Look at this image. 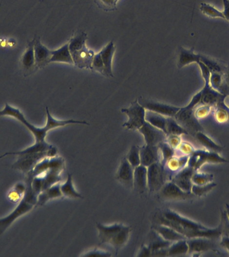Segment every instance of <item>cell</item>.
<instances>
[{
  "instance_id": "1",
  "label": "cell",
  "mask_w": 229,
  "mask_h": 257,
  "mask_svg": "<svg viewBox=\"0 0 229 257\" xmlns=\"http://www.w3.org/2000/svg\"><path fill=\"white\" fill-rule=\"evenodd\" d=\"M159 224L166 225L173 228L178 233L185 236L187 239L205 237L217 239L221 237L223 234L221 224L219 227L209 228L168 209L164 212L162 217L159 218Z\"/></svg>"
},
{
  "instance_id": "2",
  "label": "cell",
  "mask_w": 229,
  "mask_h": 257,
  "mask_svg": "<svg viewBox=\"0 0 229 257\" xmlns=\"http://www.w3.org/2000/svg\"><path fill=\"white\" fill-rule=\"evenodd\" d=\"M46 112L47 119H46L45 126L43 127V128H38V127L32 125L31 123L27 120L24 114L19 109L11 106L8 103H5L3 110H0V116H9V117H14V119H17L31 132L32 135L35 137V143H37V144H42V143L46 142V137L48 132L53 129V128H60V127L71 124H83L87 125V126L89 125V123L86 122L85 121H76L74 120V119L64 121L57 120L51 115L48 107L46 108Z\"/></svg>"
},
{
  "instance_id": "3",
  "label": "cell",
  "mask_w": 229,
  "mask_h": 257,
  "mask_svg": "<svg viewBox=\"0 0 229 257\" xmlns=\"http://www.w3.org/2000/svg\"><path fill=\"white\" fill-rule=\"evenodd\" d=\"M32 180L31 177L27 176L26 190L24 196L13 211L6 217L0 219V235H2L16 219L31 211L37 206L38 196L32 189Z\"/></svg>"
},
{
  "instance_id": "4",
  "label": "cell",
  "mask_w": 229,
  "mask_h": 257,
  "mask_svg": "<svg viewBox=\"0 0 229 257\" xmlns=\"http://www.w3.org/2000/svg\"><path fill=\"white\" fill-rule=\"evenodd\" d=\"M96 228L99 231V237L101 244H109L118 253L127 243L130 238L131 226L122 224H114L106 226L97 223Z\"/></svg>"
},
{
  "instance_id": "5",
  "label": "cell",
  "mask_w": 229,
  "mask_h": 257,
  "mask_svg": "<svg viewBox=\"0 0 229 257\" xmlns=\"http://www.w3.org/2000/svg\"><path fill=\"white\" fill-rule=\"evenodd\" d=\"M201 96L202 91H200L193 96L192 100L187 106L181 107L174 117L177 122L182 128H185L189 133H192L194 135L198 131H204L203 127L195 116V110L196 107L200 104Z\"/></svg>"
},
{
  "instance_id": "6",
  "label": "cell",
  "mask_w": 229,
  "mask_h": 257,
  "mask_svg": "<svg viewBox=\"0 0 229 257\" xmlns=\"http://www.w3.org/2000/svg\"><path fill=\"white\" fill-rule=\"evenodd\" d=\"M169 176L166 170L165 165L162 162H155L148 167V188L150 192H157L166 182Z\"/></svg>"
},
{
  "instance_id": "7",
  "label": "cell",
  "mask_w": 229,
  "mask_h": 257,
  "mask_svg": "<svg viewBox=\"0 0 229 257\" xmlns=\"http://www.w3.org/2000/svg\"><path fill=\"white\" fill-rule=\"evenodd\" d=\"M56 155V151L54 149L53 146L46 152H40L37 153H30V154H24L18 155L19 158L16 161L12 167L19 171H22L27 174L35 167L39 162L43 159L49 157L53 158Z\"/></svg>"
},
{
  "instance_id": "8",
  "label": "cell",
  "mask_w": 229,
  "mask_h": 257,
  "mask_svg": "<svg viewBox=\"0 0 229 257\" xmlns=\"http://www.w3.org/2000/svg\"><path fill=\"white\" fill-rule=\"evenodd\" d=\"M121 112L126 114L128 117V121L123 125V128L127 129L138 130L146 122V110L139 104L137 99L133 102L128 108L122 109Z\"/></svg>"
},
{
  "instance_id": "9",
  "label": "cell",
  "mask_w": 229,
  "mask_h": 257,
  "mask_svg": "<svg viewBox=\"0 0 229 257\" xmlns=\"http://www.w3.org/2000/svg\"><path fill=\"white\" fill-rule=\"evenodd\" d=\"M229 162V161L222 158L217 152L199 149L194 150L190 155L188 165L194 168L195 171H197L206 163L221 164Z\"/></svg>"
},
{
  "instance_id": "10",
  "label": "cell",
  "mask_w": 229,
  "mask_h": 257,
  "mask_svg": "<svg viewBox=\"0 0 229 257\" xmlns=\"http://www.w3.org/2000/svg\"><path fill=\"white\" fill-rule=\"evenodd\" d=\"M137 101L141 106L144 107L145 110L157 112V113L161 114L167 117H174L177 112L181 109V107L172 106V105L144 99L141 96L139 97Z\"/></svg>"
},
{
  "instance_id": "11",
  "label": "cell",
  "mask_w": 229,
  "mask_h": 257,
  "mask_svg": "<svg viewBox=\"0 0 229 257\" xmlns=\"http://www.w3.org/2000/svg\"><path fill=\"white\" fill-rule=\"evenodd\" d=\"M160 192L161 198L166 201H184L196 197L192 193L184 192L172 181L166 182Z\"/></svg>"
},
{
  "instance_id": "12",
  "label": "cell",
  "mask_w": 229,
  "mask_h": 257,
  "mask_svg": "<svg viewBox=\"0 0 229 257\" xmlns=\"http://www.w3.org/2000/svg\"><path fill=\"white\" fill-rule=\"evenodd\" d=\"M138 131L144 136L146 144L150 146H158L167 138V135L162 130L152 126L148 121L139 128Z\"/></svg>"
},
{
  "instance_id": "13",
  "label": "cell",
  "mask_w": 229,
  "mask_h": 257,
  "mask_svg": "<svg viewBox=\"0 0 229 257\" xmlns=\"http://www.w3.org/2000/svg\"><path fill=\"white\" fill-rule=\"evenodd\" d=\"M216 239L205 238V237H196V238L187 239L189 245V253L198 255L204 252L213 250L216 246Z\"/></svg>"
},
{
  "instance_id": "14",
  "label": "cell",
  "mask_w": 229,
  "mask_h": 257,
  "mask_svg": "<svg viewBox=\"0 0 229 257\" xmlns=\"http://www.w3.org/2000/svg\"><path fill=\"white\" fill-rule=\"evenodd\" d=\"M95 54L92 50L85 46L77 51L71 53L74 65L80 69H87L91 71L93 60Z\"/></svg>"
},
{
  "instance_id": "15",
  "label": "cell",
  "mask_w": 229,
  "mask_h": 257,
  "mask_svg": "<svg viewBox=\"0 0 229 257\" xmlns=\"http://www.w3.org/2000/svg\"><path fill=\"white\" fill-rule=\"evenodd\" d=\"M34 51H35L37 69H43L50 64V60H51L53 53H52L51 50L48 49L44 44H42L40 37L35 39Z\"/></svg>"
},
{
  "instance_id": "16",
  "label": "cell",
  "mask_w": 229,
  "mask_h": 257,
  "mask_svg": "<svg viewBox=\"0 0 229 257\" xmlns=\"http://www.w3.org/2000/svg\"><path fill=\"white\" fill-rule=\"evenodd\" d=\"M194 171V168L188 165L176 173L172 178L171 181L176 184L184 192L192 193V177Z\"/></svg>"
},
{
  "instance_id": "17",
  "label": "cell",
  "mask_w": 229,
  "mask_h": 257,
  "mask_svg": "<svg viewBox=\"0 0 229 257\" xmlns=\"http://www.w3.org/2000/svg\"><path fill=\"white\" fill-rule=\"evenodd\" d=\"M34 44H35V39L28 43L26 50L21 56V67L24 71L25 76L31 74L37 70L36 67Z\"/></svg>"
},
{
  "instance_id": "18",
  "label": "cell",
  "mask_w": 229,
  "mask_h": 257,
  "mask_svg": "<svg viewBox=\"0 0 229 257\" xmlns=\"http://www.w3.org/2000/svg\"><path fill=\"white\" fill-rule=\"evenodd\" d=\"M134 167L126 158H123L118 169L117 179L129 188H134Z\"/></svg>"
},
{
  "instance_id": "19",
  "label": "cell",
  "mask_w": 229,
  "mask_h": 257,
  "mask_svg": "<svg viewBox=\"0 0 229 257\" xmlns=\"http://www.w3.org/2000/svg\"><path fill=\"white\" fill-rule=\"evenodd\" d=\"M202 96L200 104L208 105L211 107H215L220 101L226 99L227 96L223 95L210 87V83H205V87L202 89Z\"/></svg>"
},
{
  "instance_id": "20",
  "label": "cell",
  "mask_w": 229,
  "mask_h": 257,
  "mask_svg": "<svg viewBox=\"0 0 229 257\" xmlns=\"http://www.w3.org/2000/svg\"><path fill=\"white\" fill-rule=\"evenodd\" d=\"M139 148L141 165L148 167L155 162H161L160 151L158 146L146 144Z\"/></svg>"
},
{
  "instance_id": "21",
  "label": "cell",
  "mask_w": 229,
  "mask_h": 257,
  "mask_svg": "<svg viewBox=\"0 0 229 257\" xmlns=\"http://www.w3.org/2000/svg\"><path fill=\"white\" fill-rule=\"evenodd\" d=\"M134 188L139 194L148 188V167L141 164L134 168Z\"/></svg>"
},
{
  "instance_id": "22",
  "label": "cell",
  "mask_w": 229,
  "mask_h": 257,
  "mask_svg": "<svg viewBox=\"0 0 229 257\" xmlns=\"http://www.w3.org/2000/svg\"><path fill=\"white\" fill-rule=\"evenodd\" d=\"M114 52H115V46L114 42H110L105 46L100 52V55L104 64L105 69V76L106 77H114L113 73L112 62L114 58Z\"/></svg>"
},
{
  "instance_id": "23",
  "label": "cell",
  "mask_w": 229,
  "mask_h": 257,
  "mask_svg": "<svg viewBox=\"0 0 229 257\" xmlns=\"http://www.w3.org/2000/svg\"><path fill=\"white\" fill-rule=\"evenodd\" d=\"M152 229L155 230L162 237L163 239L166 240L171 241V242H176V241L184 240L187 239V237L181 233H178L176 230L166 226V225L162 224H155L152 226Z\"/></svg>"
},
{
  "instance_id": "24",
  "label": "cell",
  "mask_w": 229,
  "mask_h": 257,
  "mask_svg": "<svg viewBox=\"0 0 229 257\" xmlns=\"http://www.w3.org/2000/svg\"><path fill=\"white\" fill-rule=\"evenodd\" d=\"M210 85L212 89L223 95H229V87L225 78V73L211 72Z\"/></svg>"
},
{
  "instance_id": "25",
  "label": "cell",
  "mask_w": 229,
  "mask_h": 257,
  "mask_svg": "<svg viewBox=\"0 0 229 257\" xmlns=\"http://www.w3.org/2000/svg\"><path fill=\"white\" fill-rule=\"evenodd\" d=\"M200 55L195 54L193 49L188 50L183 47L179 48L178 67L182 69L192 63H198L200 61Z\"/></svg>"
},
{
  "instance_id": "26",
  "label": "cell",
  "mask_w": 229,
  "mask_h": 257,
  "mask_svg": "<svg viewBox=\"0 0 229 257\" xmlns=\"http://www.w3.org/2000/svg\"><path fill=\"white\" fill-rule=\"evenodd\" d=\"M63 196L61 189H60V183L52 185L46 190L42 191L38 195L37 206H42L45 204L50 200L54 198H60Z\"/></svg>"
},
{
  "instance_id": "27",
  "label": "cell",
  "mask_w": 229,
  "mask_h": 257,
  "mask_svg": "<svg viewBox=\"0 0 229 257\" xmlns=\"http://www.w3.org/2000/svg\"><path fill=\"white\" fill-rule=\"evenodd\" d=\"M52 57L50 63L52 62H62V63H67L74 65L72 55L69 50V43L64 44L62 47L58 49L52 51Z\"/></svg>"
},
{
  "instance_id": "28",
  "label": "cell",
  "mask_w": 229,
  "mask_h": 257,
  "mask_svg": "<svg viewBox=\"0 0 229 257\" xmlns=\"http://www.w3.org/2000/svg\"><path fill=\"white\" fill-rule=\"evenodd\" d=\"M172 242L165 240L155 230L152 229L150 234L149 239L147 245L149 246L152 253L159 250L166 249L171 245Z\"/></svg>"
},
{
  "instance_id": "29",
  "label": "cell",
  "mask_w": 229,
  "mask_h": 257,
  "mask_svg": "<svg viewBox=\"0 0 229 257\" xmlns=\"http://www.w3.org/2000/svg\"><path fill=\"white\" fill-rule=\"evenodd\" d=\"M146 121L155 128H160L166 134V126H167V117L157 113V112L146 110ZM167 135V134H166Z\"/></svg>"
},
{
  "instance_id": "30",
  "label": "cell",
  "mask_w": 229,
  "mask_h": 257,
  "mask_svg": "<svg viewBox=\"0 0 229 257\" xmlns=\"http://www.w3.org/2000/svg\"><path fill=\"white\" fill-rule=\"evenodd\" d=\"M187 239L176 241L167 248V256H180L189 253V245Z\"/></svg>"
},
{
  "instance_id": "31",
  "label": "cell",
  "mask_w": 229,
  "mask_h": 257,
  "mask_svg": "<svg viewBox=\"0 0 229 257\" xmlns=\"http://www.w3.org/2000/svg\"><path fill=\"white\" fill-rule=\"evenodd\" d=\"M194 135L198 142H200V144L203 145L204 147L206 149L209 150V151L219 153L224 149V147L216 144L210 137L204 133L203 131H198L197 133H195Z\"/></svg>"
},
{
  "instance_id": "32",
  "label": "cell",
  "mask_w": 229,
  "mask_h": 257,
  "mask_svg": "<svg viewBox=\"0 0 229 257\" xmlns=\"http://www.w3.org/2000/svg\"><path fill=\"white\" fill-rule=\"evenodd\" d=\"M87 39H88V37L85 32H76V35L71 37V40L69 42V50L71 53L85 47L86 41L87 40Z\"/></svg>"
},
{
  "instance_id": "33",
  "label": "cell",
  "mask_w": 229,
  "mask_h": 257,
  "mask_svg": "<svg viewBox=\"0 0 229 257\" xmlns=\"http://www.w3.org/2000/svg\"><path fill=\"white\" fill-rule=\"evenodd\" d=\"M60 189L64 196L73 198H83V196L76 191L73 186L72 175L71 174H68L67 181L62 184H60Z\"/></svg>"
},
{
  "instance_id": "34",
  "label": "cell",
  "mask_w": 229,
  "mask_h": 257,
  "mask_svg": "<svg viewBox=\"0 0 229 257\" xmlns=\"http://www.w3.org/2000/svg\"><path fill=\"white\" fill-rule=\"evenodd\" d=\"M166 134L167 135H180L182 134L189 135V133L178 122L174 117H167V126H166Z\"/></svg>"
},
{
  "instance_id": "35",
  "label": "cell",
  "mask_w": 229,
  "mask_h": 257,
  "mask_svg": "<svg viewBox=\"0 0 229 257\" xmlns=\"http://www.w3.org/2000/svg\"><path fill=\"white\" fill-rule=\"evenodd\" d=\"M26 184L24 183H18L14 188L9 192L8 198L12 202H18L21 201L26 190Z\"/></svg>"
},
{
  "instance_id": "36",
  "label": "cell",
  "mask_w": 229,
  "mask_h": 257,
  "mask_svg": "<svg viewBox=\"0 0 229 257\" xmlns=\"http://www.w3.org/2000/svg\"><path fill=\"white\" fill-rule=\"evenodd\" d=\"M200 61L203 62L204 64L209 68L211 72H217L225 73L227 69H225L224 66L222 65L219 62L216 61L214 59L209 58V57L200 56Z\"/></svg>"
},
{
  "instance_id": "37",
  "label": "cell",
  "mask_w": 229,
  "mask_h": 257,
  "mask_svg": "<svg viewBox=\"0 0 229 257\" xmlns=\"http://www.w3.org/2000/svg\"><path fill=\"white\" fill-rule=\"evenodd\" d=\"M200 10L201 11L202 13L208 16V17L212 18H222L225 19L223 12H220L217 9L209 4V3H202L200 4Z\"/></svg>"
},
{
  "instance_id": "38",
  "label": "cell",
  "mask_w": 229,
  "mask_h": 257,
  "mask_svg": "<svg viewBox=\"0 0 229 257\" xmlns=\"http://www.w3.org/2000/svg\"><path fill=\"white\" fill-rule=\"evenodd\" d=\"M157 146L162 153V161L161 162L163 164H165L170 159L174 157L175 149L171 147V145L168 144L166 140L160 143Z\"/></svg>"
},
{
  "instance_id": "39",
  "label": "cell",
  "mask_w": 229,
  "mask_h": 257,
  "mask_svg": "<svg viewBox=\"0 0 229 257\" xmlns=\"http://www.w3.org/2000/svg\"><path fill=\"white\" fill-rule=\"evenodd\" d=\"M127 160L134 168L141 165L140 148L138 146H133L129 151L126 157Z\"/></svg>"
},
{
  "instance_id": "40",
  "label": "cell",
  "mask_w": 229,
  "mask_h": 257,
  "mask_svg": "<svg viewBox=\"0 0 229 257\" xmlns=\"http://www.w3.org/2000/svg\"><path fill=\"white\" fill-rule=\"evenodd\" d=\"M214 176L212 174L198 173L195 171L192 177L193 184L205 185L213 182Z\"/></svg>"
},
{
  "instance_id": "41",
  "label": "cell",
  "mask_w": 229,
  "mask_h": 257,
  "mask_svg": "<svg viewBox=\"0 0 229 257\" xmlns=\"http://www.w3.org/2000/svg\"><path fill=\"white\" fill-rule=\"evenodd\" d=\"M216 185V184L213 182H210V183L207 184L205 185L193 184L192 189H191V192L194 196L200 197V196H205L207 193L210 192Z\"/></svg>"
},
{
  "instance_id": "42",
  "label": "cell",
  "mask_w": 229,
  "mask_h": 257,
  "mask_svg": "<svg viewBox=\"0 0 229 257\" xmlns=\"http://www.w3.org/2000/svg\"><path fill=\"white\" fill-rule=\"evenodd\" d=\"M119 0H94V2L102 10L114 11L117 10V3Z\"/></svg>"
},
{
  "instance_id": "43",
  "label": "cell",
  "mask_w": 229,
  "mask_h": 257,
  "mask_svg": "<svg viewBox=\"0 0 229 257\" xmlns=\"http://www.w3.org/2000/svg\"><path fill=\"white\" fill-rule=\"evenodd\" d=\"M92 69L94 71L101 73L102 75L105 76V66L100 53L95 55L94 60H93Z\"/></svg>"
},
{
  "instance_id": "44",
  "label": "cell",
  "mask_w": 229,
  "mask_h": 257,
  "mask_svg": "<svg viewBox=\"0 0 229 257\" xmlns=\"http://www.w3.org/2000/svg\"><path fill=\"white\" fill-rule=\"evenodd\" d=\"M211 108L212 107L208 106V105H203V107H200L199 108L195 110V116L198 119L207 117L210 113Z\"/></svg>"
},
{
  "instance_id": "45",
  "label": "cell",
  "mask_w": 229,
  "mask_h": 257,
  "mask_svg": "<svg viewBox=\"0 0 229 257\" xmlns=\"http://www.w3.org/2000/svg\"><path fill=\"white\" fill-rule=\"evenodd\" d=\"M198 67H200V71H201L202 76L204 80H205V83H210V71L209 69V68L205 65L203 62L199 61L198 62Z\"/></svg>"
},
{
  "instance_id": "46",
  "label": "cell",
  "mask_w": 229,
  "mask_h": 257,
  "mask_svg": "<svg viewBox=\"0 0 229 257\" xmlns=\"http://www.w3.org/2000/svg\"><path fill=\"white\" fill-rule=\"evenodd\" d=\"M166 142L171 145V147H172L173 149H176L180 144V137L179 135H167Z\"/></svg>"
},
{
  "instance_id": "47",
  "label": "cell",
  "mask_w": 229,
  "mask_h": 257,
  "mask_svg": "<svg viewBox=\"0 0 229 257\" xmlns=\"http://www.w3.org/2000/svg\"><path fill=\"white\" fill-rule=\"evenodd\" d=\"M110 253L107 252L100 251V250H94V251H89L86 255H83V256H111Z\"/></svg>"
},
{
  "instance_id": "48",
  "label": "cell",
  "mask_w": 229,
  "mask_h": 257,
  "mask_svg": "<svg viewBox=\"0 0 229 257\" xmlns=\"http://www.w3.org/2000/svg\"><path fill=\"white\" fill-rule=\"evenodd\" d=\"M152 256V252L148 245L141 246V250L139 252L137 257H151Z\"/></svg>"
},
{
  "instance_id": "49",
  "label": "cell",
  "mask_w": 229,
  "mask_h": 257,
  "mask_svg": "<svg viewBox=\"0 0 229 257\" xmlns=\"http://www.w3.org/2000/svg\"><path fill=\"white\" fill-rule=\"evenodd\" d=\"M220 245L224 248L229 253V237L227 235H222L221 240L220 242Z\"/></svg>"
},
{
  "instance_id": "50",
  "label": "cell",
  "mask_w": 229,
  "mask_h": 257,
  "mask_svg": "<svg viewBox=\"0 0 229 257\" xmlns=\"http://www.w3.org/2000/svg\"><path fill=\"white\" fill-rule=\"evenodd\" d=\"M225 10L223 12V15L226 20L229 21V0H223Z\"/></svg>"
},
{
  "instance_id": "51",
  "label": "cell",
  "mask_w": 229,
  "mask_h": 257,
  "mask_svg": "<svg viewBox=\"0 0 229 257\" xmlns=\"http://www.w3.org/2000/svg\"><path fill=\"white\" fill-rule=\"evenodd\" d=\"M225 78H226L227 83L229 87V66L227 68L226 72H225Z\"/></svg>"
},
{
  "instance_id": "52",
  "label": "cell",
  "mask_w": 229,
  "mask_h": 257,
  "mask_svg": "<svg viewBox=\"0 0 229 257\" xmlns=\"http://www.w3.org/2000/svg\"><path fill=\"white\" fill-rule=\"evenodd\" d=\"M226 212L227 214V217H228L229 220V205L228 203H227L226 204Z\"/></svg>"
},
{
  "instance_id": "53",
  "label": "cell",
  "mask_w": 229,
  "mask_h": 257,
  "mask_svg": "<svg viewBox=\"0 0 229 257\" xmlns=\"http://www.w3.org/2000/svg\"><path fill=\"white\" fill-rule=\"evenodd\" d=\"M225 103H226V104H229V95L227 96L226 99H225Z\"/></svg>"
},
{
  "instance_id": "54",
  "label": "cell",
  "mask_w": 229,
  "mask_h": 257,
  "mask_svg": "<svg viewBox=\"0 0 229 257\" xmlns=\"http://www.w3.org/2000/svg\"><path fill=\"white\" fill-rule=\"evenodd\" d=\"M227 106L229 107V104H227Z\"/></svg>"
}]
</instances>
